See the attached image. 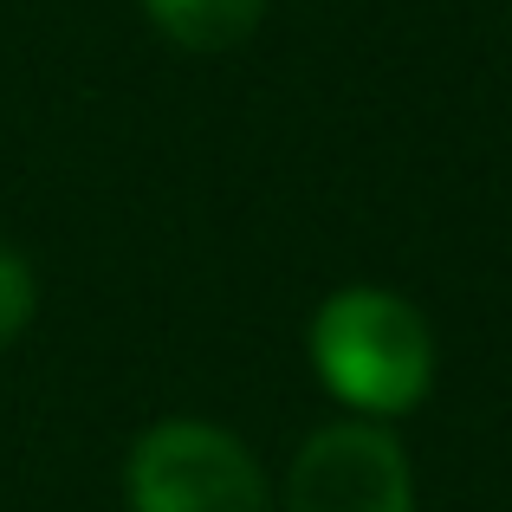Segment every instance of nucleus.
Wrapping results in <instances>:
<instances>
[{"label": "nucleus", "instance_id": "f257e3e1", "mask_svg": "<svg viewBox=\"0 0 512 512\" xmlns=\"http://www.w3.org/2000/svg\"><path fill=\"white\" fill-rule=\"evenodd\" d=\"M312 363L331 396L350 402L363 422H396L422 409L435 383V331L402 292L344 286L312 318Z\"/></svg>", "mask_w": 512, "mask_h": 512}, {"label": "nucleus", "instance_id": "f03ea898", "mask_svg": "<svg viewBox=\"0 0 512 512\" xmlns=\"http://www.w3.org/2000/svg\"><path fill=\"white\" fill-rule=\"evenodd\" d=\"M124 493L130 512H273V493L247 441L188 415L137 435Z\"/></svg>", "mask_w": 512, "mask_h": 512}, {"label": "nucleus", "instance_id": "7ed1b4c3", "mask_svg": "<svg viewBox=\"0 0 512 512\" xmlns=\"http://www.w3.org/2000/svg\"><path fill=\"white\" fill-rule=\"evenodd\" d=\"M286 512H415V474L383 422H331L292 454Z\"/></svg>", "mask_w": 512, "mask_h": 512}, {"label": "nucleus", "instance_id": "20e7f679", "mask_svg": "<svg viewBox=\"0 0 512 512\" xmlns=\"http://www.w3.org/2000/svg\"><path fill=\"white\" fill-rule=\"evenodd\" d=\"M150 20L163 26L175 46H195V52H227L260 26L266 0H143Z\"/></svg>", "mask_w": 512, "mask_h": 512}, {"label": "nucleus", "instance_id": "39448f33", "mask_svg": "<svg viewBox=\"0 0 512 512\" xmlns=\"http://www.w3.org/2000/svg\"><path fill=\"white\" fill-rule=\"evenodd\" d=\"M33 305H39L33 266H26L13 247H0V350H7L26 325H33Z\"/></svg>", "mask_w": 512, "mask_h": 512}]
</instances>
